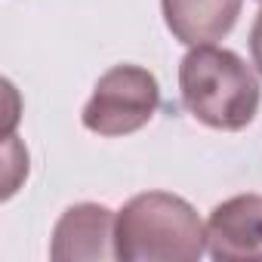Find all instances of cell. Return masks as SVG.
<instances>
[{
    "label": "cell",
    "mask_w": 262,
    "mask_h": 262,
    "mask_svg": "<svg viewBox=\"0 0 262 262\" xmlns=\"http://www.w3.org/2000/svg\"><path fill=\"white\" fill-rule=\"evenodd\" d=\"M179 93L185 111L210 129L237 133L259 111V77L231 50L213 43L191 47L179 65Z\"/></svg>",
    "instance_id": "1"
},
{
    "label": "cell",
    "mask_w": 262,
    "mask_h": 262,
    "mask_svg": "<svg viewBox=\"0 0 262 262\" xmlns=\"http://www.w3.org/2000/svg\"><path fill=\"white\" fill-rule=\"evenodd\" d=\"M114 222H117V216L102 204H74V207H68L59 216L56 228H53L50 256L56 262L117 259Z\"/></svg>",
    "instance_id": "5"
},
{
    "label": "cell",
    "mask_w": 262,
    "mask_h": 262,
    "mask_svg": "<svg viewBox=\"0 0 262 262\" xmlns=\"http://www.w3.org/2000/svg\"><path fill=\"white\" fill-rule=\"evenodd\" d=\"M250 53H253V65L262 77V10H259V16L253 22V31H250Z\"/></svg>",
    "instance_id": "7"
},
{
    "label": "cell",
    "mask_w": 262,
    "mask_h": 262,
    "mask_svg": "<svg viewBox=\"0 0 262 262\" xmlns=\"http://www.w3.org/2000/svg\"><path fill=\"white\" fill-rule=\"evenodd\" d=\"M161 108L158 77L139 65H114L96 80L83 105V126L96 136H129L142 129Z\"/></svg>",
    "instance_id": "3"
},
{
    "label": "cell",
    "mask_w": 262,
    "mask_h": 262,
    "mask_svg": "<svg viewBox=\"0 0 262 262\" xmlns=\"http://www.w3.org/2000/svg\"><path fill=\"white\" fill-rule=\"evenodd\" d=\"M241 4L244 0H161L167 28L185 47L222 40L234 28Z\"/></svg>",
    "instance_id": "6"
},
{
    "label": "cell",
    "mask_w": 262,
    "mask_h": 262,
    "mask_svg": "<svg viewBox=\"0 0 262 262\" xmlns=\"http://www.w3.org/2000/svg\"><path fill=\"white\" fill-rule=\"evenodd\" d=\"M207 250L216 262H262V194H237L213 207Z\"/></svg>",
    "instance_id": "4"
},
{
    "label": "cell",
    "mask_w": 262,
    "mask_h": 262,
    "mask_svg": "<svg viewBox=\"0 0 262 262\" xmlns=\"http://www.w3.org/2000/svg\"><path fill=\"white\" fill-rule=\"evenodd\" d=\"M114 250L123 262H198L207 250V225L179 194L145 191L117 213Z\"/></svg>",
    "instance_id": "2"
}]
</instances>
